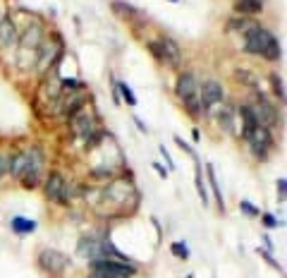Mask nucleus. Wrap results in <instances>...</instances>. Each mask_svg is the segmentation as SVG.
<instances>
[{
	"instance_id": "nucleus-9",
	"label": "nucleus",
	"mask_w": 287,
	"mask_h": 278,
	"mask_svg": "<svg viewBox=\"0 0 287 278\" xmlns=\"http://www.w3.org/2000/svg\"><path fill=\"white\" fill-rule=\"evenodd\" d=\"M70 128L74 130V135L84 137V139H89L91 135H96V122H93L91 113L86 111V108H82L79 113H74L70 118Z\"/></svg>"
},
{
	"instance_id": "nucleus-35",
	"label": "nucleus",
	"mask_w": 287,
	"mask_h": 278,
	"mask_svg": "<svg viewBox=\"0 0 287 278\" xmlns=\"http://www.w3.org/2000/svg\"><path fill=\"white\" fill-rule=\"evenodd\" d=\"M158 151H161V156H163V159H165V168H168V170H170V168H175V161H172L170 151L165 149L163 144H161V146H158Z\"/></svg>"
},
{
	"instance_id": "nucleus-26",
	"label": "nucleus",
	"mask_w": 287,
	"mask_h": 278,
	"mask_svg": "<svg viewBox=\"0 0 287 278\" xmlns=\"http://www.w3.org/2000/svg\"><path fill=\"white\" fill-rule=\"evenodd\" d=\"M234 80L242 82V84H247V87H251V89H258V80L251 70H237L234 72Z\"/></svg>"
},
{
	"instance_id": "nucleus-11",
	"label": "nucleus",
	"mask_w": 287,
	"mask_h": 278,
	"mask_svg": "<svg viewBox=\"0 0 287 278\" xmlns=\"http://www.w3.org/2000/svg\"><path fill=\"white\" fill-rule=\"evenodd\" d=\"M101 194H103V197H108V199H113V201H117V204H124V201H127V197H129V194H137V192H134V185L132 183L113 180V183H108L106 187H103Z\"/></svg>"
},
{
	"instance_id": "nucleus-29",
	"label": "nucleus",
	"mask_w": 287,
	"mask_h": 278,
	"mask_svg": "<svg viewBox=\"0 0 287 278\" xmlns=\"http://www.w3.org/2000/svg\"><path fill=\"white\" fill-rule=\"evenodd\" d=\"M271 84H273V94L278 96V101H285V84H282V77L273 72V74H271Z\"/></svg>"
},
{
	"instance_id": "nucleus-1",
	"label": "nucleus",
	"mask_w": 287,
	"mask_h": 278,
	"mask_svg": "<svg viewBox=\"0 0 287 278\" xmlns=\"http://www.w3.org/2000/svg\"><path fill=\"white\" fill-rule=\"evenodd\" d=\"M244 50L249 56H261L268 63H275L282 58V46L278 36L268 32L266 27H249L244 32Z\"/></svg>"
},
{
	"instance_id": "nucleus-27",
	"label": "nucleus",
	"mask_w": 287,
	"mask_h": 278,
	"mask_svg": "<svg viewBox=\"0 0 287 278\" xmlns=\"http://www.w3.org/2000/svg\"><path fill=\"white\" fill-rule=\"evenodd\" d=\"M256 255H258V257H264L266 262H268V266H271V269H275V271H278L280 276H285V269H282V264H280L278 259H275V257L271 255V252H266L264 247H256Z\"/></svg>"
},
{
	"instance_id": "nucleus-31",
	"label": "nucleus",
	"mask_w": 287,
	"mask_h": 278,
	"mask_svg": "<svg viewBox=\"0 0 287 278\" xmlns=\"http://www.w3.org/2000/svg\"><path fill=\"white\" fill-rule=\"evenodd\" d=\"M146 48H148V53H151L158 63H165V50H163V46H161V41H148Z\"/></svg>"
},
{
	"instance_id": "nucleus-34",
	"label": "nucleus",
	"mask_w": 287,
	"mask_h": 278,
	"mask_svg": "<svg viewBox=\"0 0 287 278\" xmlns=\"http://www.w3.org/2000/svg\"><path fill=\"white\" fill-rule=\"evenodd\" d=\"M275 192H278V201L285 204V192H287V178H278L275 183Z\"/></svg>"
},
{
	"instance_id": "nucleus-15",
	"label": "nucleus",
	"mask_w": 287,
	"mask_h": 278,
	"mask_svg": "<svg viewBox=\"0 0 287 278\" xmlns=\"http://www.w3.org/2000/svg\"><path fill=\"white\" fill-rule=\"evenodd\" d=\"M17 39H19V34H17L15 22L10 17H3V22H0V48L15 46Z\"/></svg>"
},
{
	"instance_id": "nucleus-21",
	"label": "nucleus",
	"mask_w": 287,
	"mask_h": 278,
	"mask_svg": "<svg viewBox=\"0 0 287 278\" xmlns=\"http://www.w3.org/2000/svg\"><path fill=\"white\" fill-rule=\"evenodd\" d=\"M182 104L187 106V111H189V115H192V118H206V115H208V108H206V106H203V101L199 98V91H196L192 98L182 101Z\"/></svg>"
},
{
	"instance_id": "nucleus-16",
	"label": "nucleus",
	"mask_w": 287,
	"mask_h": 278,
	"mask_svg": "<svg viewBox=\"0 0 287 278\" xmlns=\"http://www.w3.org/2000/svg\"><path fill=\"white\" fill-rule=\"evenodd\" d=\"M203 170H206V180H208V185H211V192H213V197H216L218 211H220V214H225V211H227L225 197H223V192H220V185H218L216 170H213V166H211V163H206V166H203Z\"/></svg>"
},
{
	"instance_id": "nucleus-22",
	"label": "nucleus",
	"mask_w": 287,
	"mask_h": 278,
	"mask_svg": "<svg viewBox=\"0 0 287 278\" xmlns=\"http://www.w3.org/2000/svg\"><path fill=\"white\" fill-rule=\"evenodd\" d=\"M113 12H115L117 17H124V19H134L137 15H141L139 10L134 8V5H129V3H122V0H113Z\"/></svg>"
},
{
	"instance_id": "nucleus-33",
	"label": "nucleus",
	"mask_w": 287,
	"mask_h": 278,
	"mask_svg": "<svg viewBox=\"0 0 287 278\" xmlns=\"http://www.w3.org/2000/svg\"><path fill=\"white\" fill-rule=\"evenodd\" d=\"M175 144H177L179 149L185 151V154H187V156H189V159H192V161H194V163H196V161H199V156H196V151L192 149V146H189V144H187V142H185V139H182V137H179V135H175Z\"/></svg>"
},
{
	"instance_id": "nucleus-40",
	"label": "nucleus",
	"mask_w": 287,
	"mask_h": 278,
	"mask_svg": "<svg viewBox=\"0 0 287 278\" xmlns=\"http://www.w3.org/2000/svg\"><path fill=\"white\" fill-rule=\"evenodd\" d=\"M264 249H266V252H271V255H273V249H275V245H273V240H271V235H268V233H264Z\"/></svg>"
},
{
	"instance_id": "nucleus-2",
	"label": "nucleus",
	"mask_w": 287,
	"mask_h": 278,
	"mask_svg": "<svg viewBox=\"0 0 287 278\" xmlns=\"http://www.w3.org/2000/svg\"><path fill=\"white\" fill-rule=\"evenodd\" d=\"M137 264H124L117 259H91L89 262V276L86 278H134L137 276Z\"/></svg>"
},
{
	"instance_id": "nucleus-12",
	"label": "nucleus",
	"mask_w": 287,
	"mask_h": 278,
	"mask_svg": "<svg viewBox=\"0 0 287 278\" xmlns=\"http://www.w3.org/2000/svg\"><path fill=\"white\" fill-rule=\"evenodd\" d=\"M158 41H161V46L165 50V65H170V67L177 70L179 65H182V48L177 46V41H172L170 36H161Z\"/></svg>"
},
{
	"instance_id": "nucleus-28",
	"label": "nucleus",
	"mask_w": 287,
	"mask_h": 278,
	"mask_svg": "<svg viewBox=\"0 0 287 278\" xmlns=\"http://www.w3.org/2000/svg\"><path fill=\"white\" fill-rule=\"evenodd\" d=\"M240 211L244 216H249V218H258V216H261V209H258L256 204H251L249 199H242L240 201Z\"/></svg>"
},
{
	"instance_id": "nucleus-5",
	"label": "nucleus",
	"mask_w": 287,
	"mask_h": 278,
	"mask_svg": "<svg viewBox=\"0 0 287 278\" xmlns=\"http://www.w3.org/2000/svg\"><path fill=\"white\" fill-rule=\"evenodd\" d=\"M251 108H254V113H256L261 128L273 130V128H278L280 125V115H278V111H275V106L261 94V89H254V106H251Z\"/></svg>"
},
{
	"instance_id": "nucleus-7",
	"label": "nucleus",
	"mask_w": 287,
	"mask_h": 278,
	"mask_svg": "<svg viewBox=\"0 0 287 278\" xmlns=\"http://www.w3.org/2000/svg\"><path fill=\"white\" fill-rule=\"evenodd\" d=\"M65 187H67V183H65L62 173L53 170V173H48L46 183H43V194H46L48 201H55V204H65Z\"/></svg>"
},
{
	"instance_id": "nucleus-18",
	"label": "nucleus",
	"mask_w": 287,
	"mask_h": 278,
	"mask_svg": "<svg viewBox=\"0 0 287 278\" xmlns=\"http://www.w3.org/2000/svg\"><path fill=\"white\" fill-rule=\"evenodd\" d=\"M232 8L240 15H256L264 8V0H232Z\"/></svg>"
},
{
	"instance_id": "nucleus-32",
	"label": "nucleus",
	"mask_w": 287,
	"mask_h": 278,
	"mask_svg": "<svg viewBox=\"0 0 287 278\" xmlns=\"http://www.w3.org/2000/svg\"><path fill=\"white\" fill-rule=\"evenodd\" d=\"M91 178H96V180H110V178H113V168H108V166H93L91 168Z\"/></svg>"
},
{
	"instance_id": "nucleus-44",
	"label": "nucleus",
	"mask_w": 287,
	"mask_h": 278,
	"mask_svg": "<svg viewBox=\"0 0 287 278\" xmlns=\"http://www.w3.org/2000/svg\"><path fill=\"white\" fill-rule=\"evenodd\" d=\"M170 3H179V0H170Z\"/></svg>"
},
{
	"instance_id": "nucleus-37",
	"label": "nucleus",
	"mask_w": 287,
	"mask_h": 278,
	"mask_svg": "<svg viewBox=\"0 0 287 278\" xmlns=\"http://www.w3.org/2000/svg\"><path fill=\"white\" fill-rule=\"evenodd\" d=\"M151 168L155 170V175H158V178H163V180H168V175H170V170H168V168H165L163 163H153Z\"/></svg>"
},
{
	"instance_id": "nucleus-20",
	"label": "nucleus",
	"mask_w": 287,
	"mask_h": 278,
	"mask_svg": "<svg viewBox=\"0 0 287 278\" xmlns=\"http://www.w3.org/2000/svg\"><path fill=\"white\" fill-rule=\"evenodd\" d=\"M194 185H196V194L201 197V204L203 207H208V187H206V183H203V170H201V161H196V170H194Z\"/></svg>"
},
{
	"instance_id": "nucleus-25",
	"label": "nucleus",
	"mask_w": 287,
	"mask_h": 278,
	"mask_svg": "<svg viewBox=\"0 0 287 278\" xmlns=\"http://www.w3.org/2000/svg\"><path fill=\"white\" fill-rule=\"evenodd\" d=\"M115 87H117V94H120V96L124 98V104H127V106H132V108H134V106H137V96H134L132 87H129L127 82H117Z\"/></svg>"
},
{
	"instance_id": "nucleus-10",
	"label": "nucleus",
	"mask_w": 287,
	"mask_h": 278,
	"mask_svg": "<svg viewBox=\"0 0 287 278\" xmlns=\"http://www.w3.org/2000/svg\"><path fill=\"white\" fill-rule=\"evenodd\" d=\"M199 91V82H196V74L189 70H182L177 74V82H175V94L177 98L187 101V98H192V96Z\"/></svg>"
},
{
	"instance_id": "nucleus-36",
	"label": "nucleus",
	"mask_w": 287,
	"mask_h": 278,
	"mask_svg": "<svg viewBox=\"0 0 287 278\" xmlns=\"http://www.w3.org/2000/svg\"><path fill=\"white\" fill-rule=\"evenodd\" d=\"M62 89H65V91H67V89L82 91V89H84V84H82V82H77V80H65V82H62Z\"/></svg>"
},
{
	"instance_id": "nucleus-30",
	"label": "nucleus",
	"mask_w": 287,
	"mask_h": 278,
	"mask_svg": "<svg viewBox=\"0 0 287 278\" xmlns=\"http://www.w3.org/2000/svg\"><path fill=\"white\" fill-rule=\"evenodd\" d=\"M261 223L266 225V231H275V228H282L285 225V221L282 218H275V214H261Z\"/></svg>"
},
{
	"instance_id": "nucleus-19",
	"label": "nucleus",
	"mask_w": 287,
	"mask_h": 278,
	"mask_svg": "<svg viewBox=\"0 0 287 278\" xmlns=\"http://www.w3.org/2000/svg\"><path fill=\"white\" fill-rule=\"evenodd\" d=\"M24 168H27V149L17 151V154H12V156H10V170H8V173L19 180V178H22V173H24Z\"/></svg>"
},
{
	"instance_id": "nucleus-14",
	"label": "nucleus",
	"mask_w": 287,
	"mask_h": 278,
	"mask_svg": "<svg viewBox=\"0 0 287 278\" xmlns=\"http://www.w3.org/2000/svg\"><path fill=\"white\" fill-rule=\"evenodd\" d=\"M234 113H240V118H242V137L247 139V137L258 128V118H256V113H254V108H251V106H247V104L240 106V108H237Z\"/></svg>"
},
{
	"instance_id": "nucleus-13",
	"label": "nucleus",
	"mask_w": 287,
	"mask_h": 278,
	"mask_svg": "<svg viewBox=\"0 0 287 278\" xmlns=\"http://www.w3.org/2000/svg\"><path fill=\"white\" fill-rule=\"evenodd\" d=\"M77 255L89 259V262H91V259H98V255H101V238H96V235L82 238L77 245Z\"/></svg>"
},
{
	"instance_id": "nucleus-38",
	"label": "nucleus",
	"mask_w": 287,
	"mask_h": 278,
	"mask_svg": "<svg viewBox=\"0 0 287 278\" xmlns=\"http://www.w3.org/2000/svg\"><path fill=\"white\" fill-rule=\"evenodd\" d=\"M232 29H244V32H247L249 27H247V22H244V19H232V22L227 24V32H232Z\"/></svg>"
},
{
	"instance_id": "nucleus-41",
	"label": "nucleus",
	"mask_w": 287,
	"mask_h": 278,
	"mask_svg": "<svg viewBox=\"0 0 287 278\" xmlns=\"http://www.w3.org/2000/svg\"><path fill=\"white\" fill-rule=\"evenodd\" d=\"M134 122H137V128H139V132H144V135H146V132H148L146 125H144V122H141V120L137 118V115H134Z\"/></svg>"
},
{
	"instance_id": "nucleus-39",
	"label": "nucleus",
	"mask_w": 287,
	"mask_h": 278,
	"mask_svg": "<svg viewBox=\"0 0 287 278\" xmlns=\"http://www.w3.org/2000/svg\"><path fill=\"white\" fill-rule=\"evenodd\" d=\"M10 170V156H5V154H0V178Z\"/></svg>"
},
{
	"instance_id": "nucleus-43",
	"label": "nucleus",
	"mask_w": 287,
	"mask_h": 278,
	"mask_svg": "<svg viewBox=\"0 0 287 278\" xmlns=\"http://www.w3.org/2000/svg\"><path fill=\"white\" fill-rule=\"evenodd\" d=\"M185 278H194V273H187V276Z\"/></svg>"
},
{
	"instance_id": "nucleus-6",
	"label": "nucleus",
	"mask_w": 287,
	"mask_h": 278,
	"mask_svg": "<svg viewBox=\"0 0 287 278\" xmlns=\"http://www.w3.org/2000/svg\"><path fill=\"white\" fill-rule=\"evenodd\" d=\"M247 142H249V149H251V154H254L258 161H268L273 146H275L273 132H271V130H266V128H261V125H258V128L247 137Z\"/></svg>"
},
{
	"instance_id": "nucleus-23",
	"label": "nucleus",
	"mask_w": 287,
	"mask_h": 278,
	"mask_svg": "<svg viewBox=\"0 0 287 278\" xmlns=\"http://www.w3.org/2000/svg\"><path fill=\"white\" fill-rule=\"evenodd\" d=\"M170 255L175 257V259H179V262H187V259L192 257V252H189V245H187L185 240H175L170 245Z\"/></svg>"
},
{
	"instance_id": "nucleus-8",
	"label": "nucleus",
	"mask_w": 287,
	"mask_h": 278,
	"mask_svg": "<svg viewBox=\"0 0 287 278\" xmlns=\"http://www.w3.org/2000/svg\"><path fill=\"white\" fill-rule=\"evenodd\" d=\"M199 98L203 101V106L206 108H211V106H218L225 101V89H223V84L216 80H206L199 87Z\"/></svg>"
},
{
	"instance_id": "nucleus-24",
	"label": "nucleus",
	"mask_w": 287,
	"mask_h": 278,
	"mask_svg": "<svg viewBox=\"0 0 287 278\" xmlns=\"http://www.w3.org/2000/svg\"><path fill=\"white\" fill-rule=\"evenodd\" d=\"M232 118H234L232 108H223V111H218V122H220V128L225 130V132H234Z\"/></svg>"
},
{
	"instance_id": "nucleus-42",
	"label": "nucleus",
	"mask_w": 287,
	"mask_h": 278,
	"mask_svg": "<svg viewBox=\"0 0 287 278\" xmlns=\"http://www.w3.org/2000/svg\"><path fill=\"white\" fill-rule=\"evenodd\" d=\"M192 139H194V142H201V132H199V130H192Z\"/></svg>"
},
{
	"instance_id": "nucleus-4",
	"label": "nucleus",
	"mask_w": 287,
	"mask_h": 278,
	"mask_svg": "<svg viewBox=\"0 0 287 278\" xmlns=\"http://www.w3.org/2000/svg\"><path fill=\"white\" fill-rule=\"evenodd\" d=\"M43 151L39 146H31L27 149V168H24L22 178H19V183H22L24 190H36L41 183V173H43Z\"/></svg>"
},
{
	"instance_id": "nucleus-17",
	"label": "nucleus",
	"mask_w": 287,
	"mask_h": 278,
	"mask_svg": "<svg viewBox=\"0 0 287 278\" xmlns=\"http://www.w3.org/2000/svg\"><path fill=\"white\" fill-rule=\"evenodd\" d=\"M36 228H39V223L34 218H27V216H12L10 218V231L15 235H31V233H36Z\"/></svg>"
},
{
	"instance_id": "nucleus-3",
	"label": "nucleus",
	"mask_w": 287,
	"mask_h": 278,
	"mask_svg": "<svg viewBox=\"0 0 287 278\" xmlns=\"http://www.w3.org/2000/svg\"><path fill=\"white\" fill-rule=\"evenodd\" d=\"M36 264L50 278H60V276H65V271L70 269L72 262H70V257L65 255V252H60V249L43 247V249H39V255H36Z\"/></svg>"
}]
</instances>
